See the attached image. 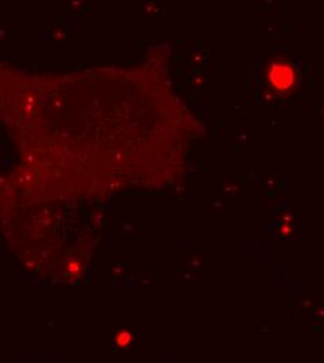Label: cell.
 <instances>
[{
	"mask_svg": "<svg viewBox=\"0 0 324 363\" xmlns=\"http://www.w3.org/2000/svg\"><path fill=\"white\" fill-rule=\"evenodd\" d=\"M129 341H130V334H128V333L121 334V337L118 338V342H119L121 345H125V344H128Z\"/></svg>",
	"mask_w": 324,
	"mask_h": 363,
	"instance_id": "obj_1",
	"label": "cell"
}]
</instances>
